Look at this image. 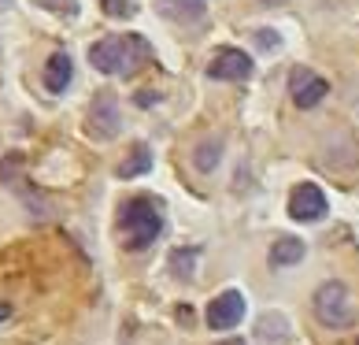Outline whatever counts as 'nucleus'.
<instances>
[{"label": "nucleus", "mask_w": 359, "mask_h": 345, "mask_svg": "<svg viewBox=\"0 0 359 345\" xmlns=\"http://www.w3.org/2000/svg\"><path fill=\"white\" fill-rule=\"evenodd\" d=\"M152 60V45L137 34H126V37H104L89 48V63L104 74H137L141 67H149Z\"/></svg>", "instance_id": "f257e3e1"}, {"label": "nucleus", "mask_w": 359, "mask_h": 345, "mask_svg": "<svg viewBox=\"0 0 359 345\" xmlns=\"http://www.w3.org/2000/svg\"><path fill=\"white\" fill-rule=\"evenodd\" d=\"M159 230H163V216H159V204L149 197H134L123 208V234L130 249H149Z\"/></svg>", "instance_id": "f03ea898"}, {"label": "nucleus", "mask_w": 359, "mask_h": 345, "mask_svg": "<svg viewBox=\"0 0 359 345\" xmlns=\"http://www.w3.org/2000/svg\"><path fill=\"white\" fill-rule=\"evenodd\" d=\"M315 315L326 327H348L352 323V304L344 282H323L315 289Z\"/></svg>", "instance_id": "7ed1b4c3"}, {"label": "nucleus", "mask_w": 359, "mask_h": 345, "mask_svg": "<svg viewBox=\"0 0 359 345\" xmlns=\"http://www.w3.org/2000/svg\"><path fill=\"white\" fill-rule=\"evenodd\" d=\"M118 130H123V112H118L115 93H97V100H93V108H89V134L108 141Z\"/></svg>", "instance_id": "20e7f679"}, {"label": "nucleus", "mask_w": 359, "mask_h": 345, "mask_svg": "<svg viewBox=\"0 0 359 345\" xmlns=\"http://www.w3.org/2000/svg\"><path fill=\"white\" fill-rule=\"evenodd\" d=\"M326 193L318 190L315 182H300L297 190L289 193V216L292 219H300V223H315V219H323L326 216Z\"/></svg>", "instance_id": "39448f33"}, {"label": "nucleus", "mask_w": 359, "mask_h": 345, "mask_svg": "<svg viewBox=\"0 0 359 345\" xmlns=\"http://www.w3.org/2000/svg\"><path fill=\"white\" fill-rule=\"evenodd\" d=\"M245 320V294L241 289H226L208 304V327L211 330H230Z\"/></svg>", "instance_id": "423d86ee"}, {"label": "nucleus", "mask_w": 359, "mask_h": 345, "mask_svg": "<svg viewBox=\"0 0 359 345\" xmlns=\"http://www.w3.org/2000/svg\"><path fill=\"white\" fill-rule=\"evenodd\" d=\"M326 89H330L326 78L308 71V67H297V71L289 74V97H292L297 108H315V104L326 97Z\"/></svg>", "instance_id": "0eeeda50"}, {"label": "nucleus", "mask_w": 359, "mask_h": 345, "mask_svg": "<svg viewBox=\"0 0 359 345\" xmlns=\"http://www.w3.org/2000/svg\"><path fill=\"white\" fill-rule=\"evenodd\" d=\"M211 78H222V82H241V78L252 74V60L241 48H215V56L208 63Z\"/></svg>", "instance_id": "6e6552de"}, {"label": "nucleus", "mask_w": 359, "mask_h": 345, "mask_svg": "<svg viewBox=\"0 0 359 345\" xmlns=\"http://www.w3.org/2000/svg\"><path fill=\"white\" fill-rule=\"evenodd\" d=\"M71 78H74V63H71L67 52H56V56H48V63H45V89L63 93V89L71 86Z\"/></svg>", "instance_id": "1a4fd4ad"}, {"label": "nucleus", "mask_w": 359, "mask_h": 345, "mask_svg": "<svg viewBox=\"0 0 359 345\" xmlns=\"http://www.w3.org/2000/svg\"><path fill=\"white\" fill-rule=\"evenodd\" d=\"M152 167V149L144 141H137L134 149H130V156L123 164H118V178H137V175H144V171Z\"/></svg>", "instance_id": "9d476101"}, {"label": "nucleus", "mask_w": 359, "mask_h": 345, "mask_svg": "<svg viewBox=\"0 0 359 345\" xmlns=\"http://www.w3.org/2000/svg\"><path fill=\"white\" fill-rule=\"evenodd\" d=\"M304 260V242L300 237H278L271 245V263L274 268H289V263H300Z\"/></svg>", "instance_id": "9b49d317"}, {"label": "nucleus", "mask_w": 359, "mask_h": 345, "mask_svg": "<svg viewBox=\"0 0 359 345\" xmlns=\"http://www.w3.org/2000/svg\"><path fill=\"white\" fill-rule=\"evenodd\" d=\"M156 4L170 19H196L204 11V0H156Z\"/></svg>", "instance_id": "f8f14e48"}, {"label": "nucleus", "mask_w": 359, "mask_h": 345, "mask_svg": "<svg viewBox=\"0 0 359 345\" xmlns=\"http://www.w3.org/2000/svg\"><path fill=\"white\" fill-rule=\"evenodd\" d=\"M222 160V141L219 138H208L196 145V152H193V164L201 167V171H215V164Z\"/></svg>", "instance_id": "ddd939ff"}, {"label": "nucleus", "mask_w": 359, "mask_h": 345, "mask_svg": "<svg viewBox=\"0 0 359 345\" xmlns=\"http://www.w3.org/2000/svg\"><path fill=\"white\" fill-rule=\"evenodd\" d=\"M104 11H108L111 19H130L137 8L130 4V0H104Z\"/></svg>", "instance_id": "4468645a"}, {"label": "nucleus", "mask_w": 359, "mask_h": 345, "mask_svg": "<svg viewBox=\"0 0 359 345\" xmlns=\"http://www.w3.org/2000/svg\"><path fill=\"white\" fill-rule=\"evenodd\" d=\"M34 4L56 11V15H74V11H78V0H34Z\"/></svg>", "instance_id": "2eb2a0df"}, {"label": "nucleus", "mask_w": 359, "mask_h": 345, "mask_svg": "<svg viewBox=\"0 0 359 345\" xmlns=\"http://www.w3.org/2000/svg\"><path fill=\"white\" fill-rule=\"evenodd\" d=\"M259 37V45L263 48H271V45H278V34H267V30H263V34H256Z\"/></svg>", "instance_id": "dca6fc26"}, {"label": "nucleus", "mask_w": 359, "mask_h": 345, "mask_svg": "<svg viewBox=\"0 0 359 345\" xmlns=\"http://www.w3.org/2000/svg\"><path fill=\"white\" fill-rule=\"evenodd\" d=\"M219 345H245L241 338H230V341H219Z\"/></svg>", "instance_id": "f3484780"}, {"label": "nucleus", "mask_w": 359, "mask_h": 345, "mask_svg": "<svg viewBox=\"0 0 359 345\" xmlns=\"http://www.w3.org/2000/svg\"><path fill=\"white\" fill-rule=\"evenodd\" d=\"M4 315H8V304H0V320H4Z\"/></svg>", "instance_id": "a211bd4d"}, {"label": "nucleus", "mask_w": 359, "mask_h": 345, "mask_svg": "<svg viewBox=\"0 0 359 345\" xmlns=\"http://www.w3.org/2000/svg\"><path fill=\"white\" fill-rule=\"evenodd\" d=\"M263 4H282V0H263Z\"/></svg>", "instance_id": "6ab92c4d"}, {"label": "nucleus", "mask_w": 359, "mask_h": 345, "mask_svg": "<svg viewBox=\"0 0 359 345\" xmlns=\"http://www.w3.org/2000/svg\"><path fill=\"white\" fill-rule=\"evenodd\" d=\"M0 8H4V0H0Z\"/></svg>", "instance_id": "aec40b11"}]
</instances>
